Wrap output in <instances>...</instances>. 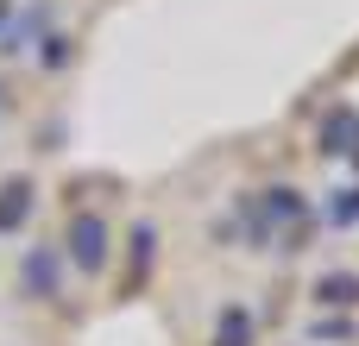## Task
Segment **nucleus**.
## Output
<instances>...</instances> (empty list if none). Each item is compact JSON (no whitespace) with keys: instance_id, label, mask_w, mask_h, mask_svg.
I'll return each instance as SVG.
<instances>
[{"instance_id":"nucleus-1","label":"nucleus","mask_w":359,"mask_h":346,"mask_svg":"<svg viewBox=\"0 0 359 346\" xmlns=\"http://www.w3.org/2000/svg\"><path fill=\"white\" fill-rule=\"evenodd\" d=\"M76 265H82V271L101 265V221H88V214L76 221Z\"/></svg>"},{"instance_id":"nucleus-2","label":"nucleus","mask_w":359,"mask_h":346,"mask_svg":"<svg viewBox=\"0 0 359 346\" xmlns=\"http://www.w3.org/2000/svg\"><path fill=\"white\" fill-rule=\"evenodd\" d=\"M25 208H32V183H6V189H0V227L25 221Z\"/></svg>"},{"instance_id":"nucleus-3","label":"nucleus","mask_w":359,"mask_h":346,"mask_svg":"<svg viewBox=\"0 0 359 346\" xmlns=\"http://www.w3.org/2000/svg\"><path fill=\"white\" fill-rule=\"evenodd\" d=\"M215 346H246V315L240 309H227V321L215 328Z\"/></svg>"},{"instance_id":"nucleus-4","label":"nucleus","mask_w":359,"mask_h":346,"mask_svg":"<svg viewBox=\"0 0 359 346\" xmlns=\"http://www.w3.org/2000/svg\"><path fill=\"white\" fill-rule=\"evenodd\" d=\"M316 296H322V303H353L359 284H353V277H328V284H316Z\"/></svg>"}]
</instances>
